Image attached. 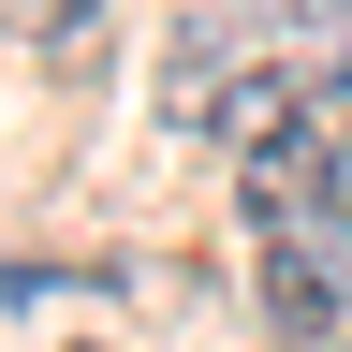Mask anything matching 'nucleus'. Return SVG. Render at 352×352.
Here are the masks:
<instances>
[{
  "instance_id": "nucleus-1",
  "label": "nucleus",
  "mask_w": 352,
  "mask_h": 352,
  "mask_svg": "<svg viewBox=\"0 0 352 352\" xmlns=\"http://www.w3.org/2000/svg\"><path fill=\"white\" fill-rule=\"evenodd\" d=\"M206 132H220L235 162H250V147H279V132H294V74H235V88H220V118H206Z\"/></svg>"
},
{
  "instance_id": "nucleus-2",
  "label": "nucleus",
  "mask_w": 352,
  "mask_h": 352,
  "mask_svg": "<svg viewBox=\"0 0 352 352\" xmlns=\"http://www.w3.org/2000/svg\"><path fill=\"white\" fill-rule=\"evenodd\" d=\"M88 15H103V0H0V30H15V44H74Z\"/></svg>"
}]
</instances>
